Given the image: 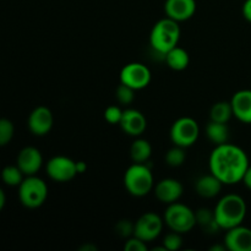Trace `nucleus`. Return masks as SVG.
Here are the masks:
<instances>
[{
    "label": "nucleus",
    "instance_id": "cd10ccee",
    "mask_svg": "<svg viewBox=\"0 0 251 251\" xmlns=\"http://www.w3.org/2000/svg\"><path fill=\"white\" fill-rule=\"evenodd\" d=\"M163 245L167 249V251L179 250L183 247V238H181V234L180 233L172 230L171 233L166 234V237L163 238Z\"/></svg>",
    "mask_w": 251,
    "mask_h": 251
},
{
    "label": "nucleus",
    "instance_id": "7ed1b4c3",
    "mask_svg": "<svg viewBox=\"0 0 251 251\" xmlns=\"http://www.w3.org/2000/svg\"><path fill=\"white\" fill-rule=\"evenodd\" d=\"M179 39H180L179 22L169 17H164L156 22L150 33V44L152 49L163 56L167 51L178 46Z\"/></svg>",
    "mask_w": 251,
    "mask_h": 251
},
{
    "label": "nucleus",
    "instance_id": "412c9836",
    "mask_svg": "<svg viewBox=\"0 0 251 251\" xmlns=\"http://www.w3.org/2000/svg\"><path fill=\"white\" fill-rule=\"evenodd\" d=\"M151 154V144L145 139H136L130 147V157L134 163H147Z\"/></svg>",
    "mask_w": 251,
    "mask_h": 251
},
{
    "label": "nucleus",
    "instance_id": "9b49d317",
    "mask_svg": "<svg viewBox=\"0 0 251 251\" xmlns=\"http://www.w3.org/2000/svg\"><path fill=\"white\" fill-rule=\"evenodd\" d=\"M53 113L48 107H44V105L34 108L27 120L29 131L36 136H44L48 134L53 127Z\"/></svg>",
    "mask_w": 251,
    "mask_h": 251
},
{
    "label": "nucleus",
    "instance_id": "f03ea898",
    "mask_svg": "<svg viewBox=\"0 0 251 251\" xmlns=\"http://www.w3.org/2000/svg\"><path fill=\"white\" fill-rule=\"evenodd\" d=\"M213 213L218 227L228 230L244 222L247 216V202L240 195L228 194L218 201Z\"/></svg>",
    "mask_w": 251,
    "mask_h": 251
},
{
    "label": "nucleus",
    "instance_id": "b1692460",
    "mask_svg": "<svg viewBox=\"0 0 251 251\" xmlns=\"http://www.w3.org/2000/svg\"><path fill=\"white\" fill-rule=\"evenodd\" d=\"M24 176L21 169L16 166H6L1 171V180L9 186H19L24 180Z\"/></svg>",
    "mask_w": 251,
    "mask_h": 251
},
{
    "label": "nucleus",
    "instance_id": "39448f33",
    "mask_svg": "<svg viewBox=\"0 0 251 251\" xmlns=\"http://www.w3.org/2000/svg\"><path fill=\"white\" fill-rule=\"evenodd\" d=\"M48 198V186L37 176H27L19 185L20 202L27 208H38Z\"/></svg>",
    "mask_w": 251,
    "mask_h": 251
},
{
    "label": "nucleus",
    "instance_id": "a211bd4d",
    "mask_svg": "<svg viewBox=\"0 0 251 251\" xmlns=\"http://www.w3.org/2000/svg\"><path fill=\"white\" fill-rule=\"evenodd\" d=\"M223 183L213 176L212 173L207 176H202L199 178L195 183V190L198 195L203 199H212L216 198L222 190Z\"/></svg>",
    "mask_w": 251,
    "mask_h": 251
},
{
    "label": "nucleus",
    "instance_id": "2eb2a0df",
    "mask_svg": "<svg viewBox=\"0 0 251 251\" xmlns=\"http://www.w3.org/2000/svg\"><path fill=\"white\" fill-rule=\"evenodd\" d=\"M184 188L181 183L176 179L166 178L162 179L154 186V195L161 202L171 205V203L176 202L183 195Z\"/></svg>",
    "mask_w": 251,
    "mask_h": 251
},
{
    "label": "nucleus",
    "instance_id": "4468645a",
    "mask_svg": "<svg viewBox=\"0 0 251 251\" xmlns=\"http://www.w3.org/2000/svg\"><path fill=\"white\" fill-rule=\"evenodd\" d=\"M164 12L167 17L176 22L191 19L196 12L195 0H166Z\"/></svg>",
    "mask_w": 251,
    "mask_h": 251
},
{
    "label": "nucleus",
    "instance_id": "bb28decb",
    "mask_svg": "<svg viewBox=\"0 0 251 251\" xmlns=\"http://www.w3.org/2000/svg\"><path fill=\"white\" fill-rule=\"evenodd\" d=\"M115 98L122 105L131 104L135 100V90L120 82V85L115 90Z\"/></svg>",
    "mask_w": 251,
    "mask_h": 251
},
{
    "label": "nucleus",
    "instance_id": "dca6fc26",
    "mask_svg": "<svg viewBox=\"0 0 251 251\" xmlns=\"http://www.w3.org/2000/svg\"><path fill=\"white\" fill-rule=\"evenodd\" d=\"M119 125L125 134L136 137L145 132L147 127V120L140 110L130 108V109H125L123 112Z\"/></svg>",
    "mask_w": 251,
    "mask_h": 251
},
{
    "label": "nucleus",
    "instance_id": "0eeeda50",
    "mask_svg": "<svg viewBox=\"0 0 251 251\" xmlns=\"http://www.w3.org/2000/svg\"><path fill=\"white\" fill-rule=\"evenodd\" d=\"M200 136V127L198 122L190 117H183L176 119L171 127V140L176 146H193Z\"/></svg>",
    "mask_w": 251,
    "mask_h": 251
},
{
    "label": "nucleus",
    "instance_id": "c756f323",
    "mask_svg": "<svg viewBox=\"0 0 251 251\" xmlns=\"http://www.w3.org/2000/svg\"><path fill=\"white\" fill-rule=\"evenodd\" d=\"M123 112L124 110H122V108L118 107V105H109L104 110V119L112 125L119 124L123 117Z\"/></svg>",
    "mask_w": 251,
    "mask_h": 251
},
{
    "label": "nucleus",
    "instance_id": "2f4dec72",
    "mask_svg": "<svg viewBox=\"0 0 251 251\" xmlns=\"http://www.w3.org/2000/svg\"><path fill=\"white\" fill-rule=\"evenodd\" d=\"M243 16L247 21L251 22V0H245L243 4Z\"/></svg>",
    "mask_w": 251,
    "mask_h": 251
},
{
    "label": "nucleus",
    "instance_id": "5701e85b",
    "mask_svg": "<svg viewBox=\"0 0 251 251\" xmlns=\"http://www.w3.org/2000/svg\"><path fill=\"white\" fill-rule=\"evenodd\" d=\"M195 216L196 223H198L199 226H201L206 232L213 233L215 230L221 229L215 220V213H213V211L208 210V208H200V210L196 211Z\"/></svg>",
    "mask_w": 251,
    "mask_h": 251
},
{
    "label": "nucleus",
    "instance_id": "393cba45",
    "mask_svg": "<svg viewBox=\"0 0 251 251\" xmlns=\"http://www.w3.org/2000/svg\"><path fill=\"white\" fill-rule=\"evenodd\" d=\"M164 159H166V163L168 164L169 167H173V168L183 166L184 162H185L186 159L185 149L174 145V147H172L171 150H168Z\"/></svg>",
    "mask_w": 251,
    "mask_h": 251
},
{
    "label": "nucleus",
    "instance_id": "4be33fe9",
    "mask_svg": "<svg viewBox=\"0 0 251 251\" xmlns=\"http://www.w3.org/2000/svg\"><path fill=\"white\" fill-rule=\"evenodd\" d=\"M233 117V108L230 102H226V100H221V102L215 103L211 107L210 110V120L217 123H225L227 124Z\"/></svg>",
    "mask_w": 251,
    "mask_h": 251
},
{
    "label": "nucleus",
    "instance_id": "1a4fd4ad",
    "mask_svg": "<svg viewBox=\"0 0 251 251\" xmlns=\"http://www.w3.org/2000/svg\"><path fill=\"white\" fill-rule=\"evenodd\" d=\"M164 221L154 212H146L135 222L134 235L149 243L159 237L163 229Z\"/></svg>",
    "mask_w": 251,
    "mask_h": 251
},
{
    "label": "nucleus",
    "instance_id": "20e7f679",
    "mask_svg": "<svg viewBox=\"0 0 251 251\" xmlns=\"http://www.w3.org/2000/svg\"><path fill=\"white\" fill-rule=\"evenodd\" d=\"M124 186L130 195L144 198L153 189V176L147 163H134L124 174Z\"/></svg>",
    "mask_w": 251,
    "mask_h": 251
},
{
    "label": "nucleus",
    "instance_id": "72a5a7b5",
    "mask_svg": "<svg viewBox=\"0 0 251 251\" xmlns=\"http://www.w3.org/2000/svg\"><path fill=\"white\" fill-rule=\"evenodd\" d=\"M76 169H77V173L78 174H82L85 173L86 169H87V164L82 161H77L76 162Z\"/></svg>",
    "mask_w": 251,
    "mask_h": 251
},
{
    "label": "nucleus",
    "instance_id": "c9c22d12",
    "mask_svg": "<svg viewBox=\"0 0 251 251\" xmlns=\"http://www.w3.org/2000/svg\"><path fill=\"white\" fill-rule=\"evenodd\" d=\"M81 250H97V247H91V245H85L81 248Z\"/></svg>",
    "mask_w": 251,
    "mask_h": 251
},
{
    "label": "nucleus",
    "instance_id": "f704fd0d",
    "mask_svg": "<svg viewBox=\"0 0 251 251\" xmlns=\"http://www.w3.org/2000/svg\"><path fill=\"white\" fill-rule=\"evenodd\" d=\"M5 203H6V196H5L4 190L0 188V212H1L2 208L5 207Z\"/></svg>",
    "mask_w": 251,
    "mask_h": 251
},
{
    "label": "nucleus",
    "instance_id": "aec40b11",
    "mask_svg": "<svg viewBox=\"0 0 251 251\" xmlns=\"http://www.w3.org/2000/svg\"><path fill=\"white\" fill-rule=\"evenodd\" d=\"M206 136L213 145H222L228 142L229 139V129L225 123H217L210 120L206 126Z\"/></svg>",
    "mask_w": 251,
    "mask_h": 251
},
{
    "label": "nucleus",
    "instance_id": "f8f14e48",
    "mask_svg": "<svg viewBox=\"0 0 251 251\" xmlns=\"http://www.w3.org/2000/svg\"><path fill=\"white\" fill-rule=\"evenodd\" d=\"M225 247L229 251H251V229L244 226H237L227 230Z\"/></svg>",
    "mask_w": 251,
    "mask_h": 251
},
{
    "label": "nucleus",
    "instance_id": "6ab92c4d",
    "mask_svg": "<svg viewBox=\"0 0 251 251\" xmlns=\"http://www.w3.org/2000/svg\"><path fill=\"white\" fill-rule=\"evenodd\" d=\"M164 60H166L167 65H168L172 70L183 71L189 66L190 56H189V53L185 49L176 46L164 54Z\"/></svg>",
    "mask_w": 251,
    "mask_h": 251
},
{
    "label": "nucleus",
    "instance_id": "f257e3e1",
    "mask_svg": "<svg viewBox=\"0 0 251 251\" xmlns=\"http://www.w3.org/2000/svg\"><path fill=\"white\" fill-rule=\"evenodd\" d=\"M210 172L223 185H233L243 180L249 167L248 154L239 146L232 144L217 145L210 154Z\"/></svg>",
    "mask_w": 251,
    "mask_h": 251
},
{
    "label": "nucleus",
    "instance_id": "7c9ffc66",
    "mask_svg": "<svg viewBox=\"0 0 251 251\" xmlns=\"http://www.w3.org/2000/svg\"><path fill=\"white\" fill-rule=\"evenodd\" d=\"M125 251H147V244L144 240L139 239L137 237L132 235V237L127 238L126 243L124 245Z\"/></svg>",
    "mask_w": 251,
    "mask_h": 251
},
{
    "label": "nucleus",
    "instance_id": "9d476101",
    "mask_svg": "<svg viewBox=\"0 0 251 251\" xmlns=\"http://www.w3.org/2000/svg\"><path fill=\"white\" fill-rule=\"evenodd\" d=\"M120 82L135 91L142 90L151 82V71L141 63L126 64L120 71Z\"/></svg>",
    "mask_w": 251,
    "mask_h": 251
},
{
    "label": "nucleus",
    "instance_id": "a878e982",
    "mask_svg": "<svg viewBox=\"0 0 251 251\" xmlns=\"http://www.w3.org/2000/svg\"><path fill=\"white\" fill-rule=\"evenodd\" d=\"M15 134V126L11 120L0 118V147L10 144Z\"/></svg>",
    "mask_w": 251,
    "mask_h": 251
},
{
    "label": "nucleus",
    "instance_id": "423d86ee",
    "mask_svg": "<svg viewBox=\"0 0 251 251\" xmlns=\"http://www.w3.org/2000/svg\"><path fill=\"white\" fill-rule=\"evenodd\" d=\"M163 221L169 229L180 234L190 232L198 225L195 212L189 206L178 201L168 205L167 210L164 211Z\"/></svg>",
    "mask_w": 251,
    "mask_h": 251
},
{
    "label": "nucleus",
    "instance_id": "c85d7f7f",
    "mask_svg": "<svg viewBox=\"0 0 251 251\" xmlns=\"http://www.w3.org/2000/svg\"><path fill=\"white\" fill-rule=\"evenodd\" d=\"M134 228H135V223H132L131 221L122 220L115 225V233H117L120 238H125V239H127V238L134 235Z\"/></svg>",
    "mask_w": 251,
    "mask_h": 251
},
{
    "label": "nucleus",
    "instance_id": "ddd939ff",
    "mask_svg": "<svg viewBox=\"0 0 251 251\" xmlns=\"http://www.w3.org/2000/svg\"><path fill=\"white\" fill-rule=\"evenodd\" d=\"M17 167L25 176H36L43 164V157L41 151L36 147L27 146L20 151L17 156Z\"/></svg>",
    "mask_w": 251,
    "mask_h": 251
},
{
    "label": "nucleus",
    "instance_id": "6e6552de",
    "mask_svg": "<svg viewBox=\"0 0 251 251\" xmlns=\"http://www.w3.org/2000/svg\"><path fill=\"white\" fill-rule=\"evenodd\" d=\"M46 171L49 178L58 183L73 180L78 174L76 169V161L66 156L51 157L47 163Z\"/></svg>",
    "mask_w": 251,
    "mask_h": 251
},
{
    "label": "nucleus",
    "instance_id": "473e14b6",
    "mask_svg": "<svg viewBox=\"0 0 251 251\" xmlns=\"http://www.w3.org/2000/svg\"><path fill=\"white\" fill-rule=\"evenodd\" d=\"M242 181L245 184V186H247L248 189H250L251 190V166L250 164H249V167H248L247 172H245L244 178H243Z\"/></svg>",
    "mask_w": 251,
    "mask_h": 251
},
{
    "label": "nucleus",
    "instance_id": "f3484780",
    "mask_svg": "<svg viewBox=\"0 0 251 251\" xmlns=\"http://www.w3.org/2000/svg\"><path fill=\"white\" fill-rule=\"evenodd\" d=\"M233 115L245 124H251V90H240L230 100Z\"/></svg>",
    "mask_w": 251,
    "mask_h": 251
}]
</instances>
